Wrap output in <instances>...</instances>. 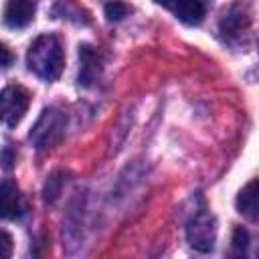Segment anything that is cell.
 <instances>
[{"label": "cell", "instance_id": "6da1fadb", "mask_svg": "<svg viewBox=\"0 0 259 259\" xmlns=\"http://www.w3.org/2000/svg\"><path fill=\"white\" fill-rule=\"evenodd\" d=\"M26 65L36 77L45 81L59 79L65 65L61 40L55 34H40L38 38H34L26 53Z\"/></svg>", "mask_w": 259, "mask_h": 259}, {"label": "cell", "instance_id": "7a4b0ae2", "mask_svg": "<svg viewBox=\"0 0 259 259\" xmlns=\"http://www.w3.org/2000/svg\"><path fill=\"white\" fill-rule=\"evenodd\" d=\"M65 127H67L65 113L57 107H47L30 132V142L36 150L53 148L63 140Z\"/></svg>", "mask_w": 259, "mask_h": 259}, {"label": "cell", "instance_id": "3957f363", "mask_svg": "<svg viewBox=\"0 0 259 259\" xmlns=\"http://www.w3.org/2000/svg\"><path fill=\"white\" fill-rule=\"evenodd\" d=\"M186 239H188L190 247L200 251V253L212 251L214 241H217V221H214V217L210 212H204V210L194 214L188 221Z\"/></svg>", "mask_w": 259, "mask_h": 259}, {"label": "cell", "instance_id": "277c9868", "mask_svg": "<svg viewBox=\"0 0 259 259\" xmlns=\"http://www.w3.org/2000/svg\"><path fill=\"white\" fill-rule=\"evenodd\" d=\"M30 103V95L20 85H8L0 91V121L6 125H16Z\"/></svg>", "mask_w": 259, "mask_h": 259}, {"label": "cell", "instance_id": "5b68a950", "mask_svg": "<svg viewBox=\"0 0 259 259\" xmlns=\"http://www.w3.org/2000/svg\"><path fill=\"white\" fill-rule=\"evenodd\" d=\"M249 24H251L249 12L243 6H231L223 14V18L219 22V30L229 42H235L249 30Z\"/></svg>", "mask_w": 259, "mask_h": 259}, {"label": "cell", "instance_id": "8992f818", "mask_svg": "<svg viewBox=\"0 0 259 259\" xmlns=\"http://www.w3.org/2000/svg\"><path fill=\"white\" fill-rule=\"evenodd\" d=\"M79 61H81V69H79V85L83 87H91L103 67V57L101 53L91 47V45H81L79 47Z\"/></svg>", "mask_w": 259, "mask_h": 259}, {"label": "cell", "instance_id": "52a82bcc", "mask_svg": "<svg viewBox=\"0 0 259 259\" xmlns=\"http://www.w3.org/2000/svg\"><path fill=\"white\" fill-rule=\"evenodd\" d=\"M164 8H168L178 20L186 24H200L204 18V6L200 0H156Z\"/></svg>", "mask_w": 259, "mask_h": 259}, {"label": "cell", "instance_id": "ba28073f", "mask_svg": "<svg viewBox=\"0 0 259 259\" xmlns=\"http://www.w3.org/2000/svg\"><path fill=\"white\" fill-rule=\"evenodd\" d=\"M22 210L24 204L18 186L8 178L0 180V219H16Z\"/></svg>", "mask_w": 259, "mask_h": 259}, {"label": "cell", "instance_id": "9c48e42d", "mask_svg": "<svg viewBox=\"0 0 259 259\" xmlns=\"http://www.w3.org/2000/svg\"><path fill=\"white\" fill-rule=\"evenodd\" d=\"M36 6L32 0H8L4 6V24L10 28H24L34 18Z\"/></svg>", "mask_w": 259, "mask_h": 259}, {"label": "cell", "instance_id": "30bf717a", "mask_svg": "<svg viewBox=\"0 0 259 259\" xmlns=\"http://www.w3.org/2000/svg\"><path fill=\"white\" fill-rule=\"evenodd\" d=\"M237 210L249 221H257V180H251L237 196Z\"/></svg>", "mask_w": 259, "mask_h": 259}, {"label": "cell", "instance_id": "8fae6325", "mask_svg": "<svg viewBox=\"0 0 259 259\" xmlns=\"http://www.w3.org/2000/svg\"><path fill=\"white\" fill-rule=\"evenodd\" d=\"M130 14V6L121 0H109L105 4V16L109 22H119Z\"/></svg>", "mask_w": 259, "mask_h": 259}, {"label": "cell", "instance_id": "7c38bea8", "mask_svg": "<svg viewBox=\"0 0 259 259\" xmlns=\"http://www.w3.org/2000/svg\"><path fill=\"white\" fill-rule=\"evenodd\" d=\"M231 243H233V249H235L237 253H243V251L249 247V233H247V229H243V227H235Z\"/></svg>", "mask_w": 259, "mask_h": 259}, {"label": "cell", "instance_id": "4fadbf2b", "mask_svg": "<svg viewBox=\"0 0 259 259\" xmlns=\"http://www.w3.org/2000/svg\"><path fill=\"white\" fill-rule=\"evenodd\" d=\"M12 255V237L6 231H0V259H8Z\"/></svg>", "mask_w": 259, "mask_h": 259}, {"label": "cell", "instance_id": "5bb4252c", "mask_svg": "<svg viewBox=\"0 0 259 259\" xmlns=\"http://www.w3.org/2000/svg\"><path fill=\"white\" fill-rule=\"evenodd\" d=\"M12 61H14L12 53L6 49V45L0 42V67H8V65H12Z\"/></svg>", "mask_w": 259, "mask_h": 259}]
</instances>
